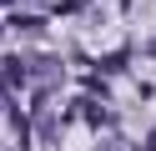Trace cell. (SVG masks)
I'll list each match as a JSON object with an SVG mask.
<instances>
[{"instance_id": "6da1fadb", "label": "cell", "mask_w": 156, "mask_h": 151, "mask_svg": "<svg viewBox=\"0 0 156 151\" xmlns=\"http://www.w3.org/2000/svg\"><path fill=\"white\" fill-rule=\"evenodd\" d=\"M35 76H41L45 86H55V81H61V66H55V60H45V66H35Z\"/></svg>"}, {"instance_id": "7a4b0ae2", "label": "cell", "mask_w": 156, "mask_h": 151, "mask_svg": "<svg viewBox=\"0 0 156 151\" xmlns=\"http://www.w3.org/2000/svg\"><path fill=\"white\" fill-rule=\"evenodd\" d=\"M146 151H156V131H151V141H146Z\"/></svg>"}]
</instances>
